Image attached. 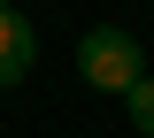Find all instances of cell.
Here are the masks:
<instances>
[{"label": "cell", "mask_w": 154, "mask_h": 138, "mask_svg": "<svg viewBox=\"0 0 154 138\" xmlns=\"http://www.w3.org/2000/svg\"><path fill=\"white\" fill-rule=\"evenodd\" d=\"M77 77L93 84V92H131L139 77H146V54H139V39L131 31H85L77 39Z\"/></svg>", "instance_id": "cell-1"}, {"label": "cell", "mask_w": 154, "mask_h": 138, "mask_svg": "<svg viewBox=\"0 0 154 138\" xmlns=\"http://www.w3.org/2000/svg\"><path fill=\"white\" fill-rule=\"evenodd\" d=\"M31 61H38V31H31V16L0 0V92L31 77Z\"/></svg>", "instance_id": "cell-2"}, {"label": "cell", "mask_w": 154, "mask_h": 138, "mask_svg": "<svg viewBox=\"0 0 154 138\" xmlns=\"http://www.w3.org/2000/svg\"><path fill=\"white\" fill-rule=\"evenodd\" d=\"M123 107H131V131H146V138H154V77H139L131 92H123Z\"/></svg>", "instance_id": "cell-3"}]
</instances>
